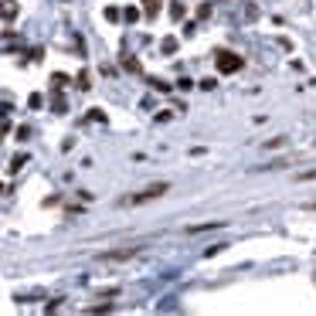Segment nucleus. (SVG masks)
<instances>
[{
  "label": "nucleus",
  "mask_w": 316,
  "mask_h": 316,
  "mask_svg": "<svg viewBox=\"0 0 316 316\" xmlns=\"http://www.w3.org/2000/svg\"><path fill=\"white\" fill-rule=\"evenodd\" d=\"M143 252V245H126V249H113V252H99V262H129Z\"/></svg>",
  "instance_id": "2"
},
{
  "label": "nucleus",
  "mask_w": 316,
  "mask_h": 316,
  "mask_svg": "<svg viewBox=\"0 0 316 316\" xmlns=\"http://www.w3.org/2000/svg\"><path fill=\"white\" fill-rule=\"evenodd\" d=\"M160 7H163L160 0H143V11H147L150 17H157V14H160Z\"/></svg>",
  "instance_id": "5"
},
{
  "label": "nucleus",
  "mask_w": 316,
  "mask_h": 316,
  "mask_svg": "<svg viewBox=\"0 0 316 316\" xmlns=\"http://www.w3.org/2000/svg\"><path fill=\"white\" fill-rule=\"evenodd\" d=\"M123 65L129 68V72H139V61H136V58H123Z\"/></svg>",
  "instance_id": "11"
},
{
  "label": "nucleus",
  "mask_w": 316,
  "mask_h": 316,
  "mask_svg": "<svg viewBox=\"0 0 316 316\" xmlns=\"http://www.w3.org/2000/svg\"><path fill=\"white\" fill-rule=\"evenodd\" d=\"M123 21L126 24H136V21H139V7H126V11H123Z\"/></svg>",
  "instance_id": "6"
},
{
  "label": "nucleus",
  "mask_w": 316,
  "mask_h": 316,
  "mask_svg": "<svg viewBox=\"0 0 316 316\" xmlns=\"http://www.w3.org/2000/svg\"><path fill=\"white\" fill-rule=\"evenodd\" d=\"M170 17H173V21H181V17H184V4H170Z\"/></svg>",
  "instance_id": "9"
},
{
  "label": "nucleus",
  "mask_w": 316,
  "mask_h": 316,
  "mask_svg": "<svg viewBox=\"0 0 316 316\" xmlns=\"http://www.w3.org/2000/svg\"><path fill=\"white\" fill-rule=\"evenodd\" d=\"M14 14H17V7H14V0H7V4H4V21L11 24V21H14Z\"/></svg>",
  "instance_id": "7"
},
{
  "label": "nucleus",
  "mask_w": 316,
  "mask_h": 316,
  "mask_svg": "<svg viewBox=\"0 0 316 316\" xmlns=\"http://www.w3.org/2000/svg\"><path fill=\"white\" fill-rule=\"evenodd\" d=\"M215 61H218V72H221V75H231V72H238V68L245 65V61H241L235 51H218Z\"/></svg>",
  "instance_id": "3"
},
{
  "label": "nucleus",
  "mask_w": 316,
  "mask_h": 316,
  "mask_svg": "<svg viewBox=\"0 0 316 316\" xmlns=\"http://www.w3.org/2000/svg\"><path fill=\"white\" fill-rule=\"evenodd\" d=\"M283 143H286V136H275V139H269L265 147H269V150H275V147H283Z\"/></svg>",
  "instance_id": "12"
},
{
  "label": "nucleus",
  "mask_w": 316,
  "mask_h": 316,
  "mask_svg": "<svg viewBox=\"0 0 316 316\" xmlns=\"http://www.w3.org/2000/svg\"><path fill=\"white\" fill-rule=\"evenodd\" d=\"M24 163H27V157H14V160H11V173H14V170H21Z\"/></svg>",
  "instance_id": "10"
},
{
  "label": "nucleus",
  "mask_w": 316,
  "mask_h": 316,
  "mask_svg": "<svg viewBox=\"0 0 316 316\" xmlns=\"http://www.w3.org/2000/svg\"><path fill=\"white\" fill-rule=\"evenodd\" d=\"M27 106H31V109H41V95H38V92H34L31 99H27Z\"/></svg>",
  "instance_id": "14"
},
{
  "label": "nucleus",
  "mask_w": 316,
  "mask_h": 316,
  "mask_svg": "<svg viewBox=\"0 0 316 316\" xmlns=\"http://www.w3.org/2000/svg\"><path fill=\"white\" fill-rule=\"evenodd\" d=\"M309 207H316V201H313V204H309Z\"/></svg>",
  "instance_id": "16"
},
{
  "label": "nucleus",
  "mask_w": 316,
  "mask_h": 316,
  "mask_svg": "<svg viewBox=\"0 0 316 316\" xmlns=\"http://www.w3.org/2000/svg\"><path fill=\"white\" fill-rule=\"evenodd\" d=\"M215 228H225V221H207V225H191L187 231H191V235H197V231H215Z\"/></svg>",
  "instance_id": "4"
},
{
  "label": "nucleus",
  "mask_w": 316,
  "mask_h": 316,
  "mask_svg": "<svg viewBox=\"0 0 316 316\" xmlns=\"http://www.w3.org/2000/svg\"><path fill=\"white\" fill-rule=\"evenodd\" d=\"M170 191V184H150L147 191H139V194H133V197H123V201L119 204H129V207H133V204H147V201H153V197H163V194Z\"/></svg>",
  "instance_id": "1"
},
{
  "label": "nucleus",
  "mask_w": 316,
  "mask_h": 316,
  "mask_svg": "<svg viewBox=\"0 0 316 316\" xmlns=\"http://www.w3.org/2000/svg\"><path fill=\"white\" fill-rule=\"evenodd\" d=\"M89 85H92V82H89V72H82V75H79V89H89Z\"/></svg>",
  "instance_id": "13"
},
{
  "label": "nucleus",
  "mask_w": 316,
  "mask_h": 316,
  "mask_svg": "<svg viewBox=\"0 0 316 316\" xmlns=\"http://www.w3.org/2000/svg\"><path fill=\"white\" fill-rule=\"evenodd\" d=\"M65 82H68L65 75H55V79H51V85H55V89H65Z\"/></svg>",
  "instance_id": "15"
},
{
  "label": "nucleus",
  "mask_w": 316,
  "mask_h": 316,
  "mask_svg": "<svg viewBox=\"0 0 316 316\" xmlns=\"http://www.w3.org/2000/svg\"><path fill=\"white\" fill-rule=\"evenodd\" d=\"M163 51H167V55H173V51H177V38H163Z\"/></svg>",
  "instance_id": "8"
}]
</instances>
